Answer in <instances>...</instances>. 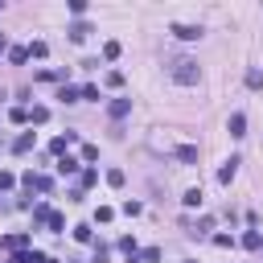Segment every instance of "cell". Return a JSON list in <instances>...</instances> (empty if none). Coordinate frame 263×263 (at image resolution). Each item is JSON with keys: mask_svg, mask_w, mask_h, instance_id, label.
<instances>
[{"mask_svg": "<svg viewBox=\"0 0 263 263\" xmlns=\"http://www.w3.org/2000/svg\"><path fill=\"white\" fill-rule=\"evenodd\" d=\"M29 119H33V123H46V119H50V107H33Z\"/></svg>", "mask_w": 263, "mask_h": 263, "instance_id": "d6986e66", "label": "cell"}, {"mask_svg": "<svg viewBox=\"0 0 263 263\" xmlns=\"http://www.w3.org/2000/svg\"><path fill=\"white\" fill-rule=\"evenodd\" d=\"M74 239H78V243H95V235H91V226H74Z\"/></svg>", "mask_w": 263, "mask_h": 263, "instance_id": "7402d4cb", "label": "cell"}, {"mask_svg": "<svg viewBox=\"0 0 263 263\" xmlns=\"http://www.w3.org/2000/svg\"><path fill=\"white\" fill-rule=\"evenodd\" d=\"M5 247H9V251H17V255H21V251H25V247H29V235H9V239H5Z\"/></svg>", "mask_w": 263, "mask_h": 263, "instance_id": "ba28073f", "label": "cell"}, {"mask_svg": "<svg viewBox=\"0 0 263 263\" xmlns=\"http://www.w3.org/2000/svg\"><path fill=\"white\" fill-rule=\"evenodd\" d=\"M5 46H9V41H5V33H0V50H5Z\"/></svg>", "mask_w": 263, "mask_h": 263, "instance_id": "4dcf8cb0", "label": "cell"}, {"mask_svg": "<svg viewBox=\"0 0 263 263\" xmlns=\"http://www.w3.org/2000/svg\"><path fill=\"white\" fill-rule=\"evenodd\" d=\"M25 189H37V193H50L54 181L50 177H37V173H25Z\"/></svg>", "mask_w": 263, "mask_h": 263, "instance_id": "3957f363", "label": "cell"}, {"mask_svg": "<svg viewBox=\"0 0 263 263\" xmlns=\"http://www.w3.org/2000/svg\"><path fill=\"white\" fill-rule=\"evenodd\" d=\"M9 58H13V62H17V66H21V62H25V58H29V50H25V46H13V50H9Z\"/></svg>", "mask_w": 263, "mask_h": 263, "instance_id": "cb8c5ba5", "label": "cell"}, {"mask_svg": "<svg viewBox=\"0 0 263 263\" xmlns=\"http://www.w3.org/2000/svg\"><path fill=\"white\" fill-rule=\"evenodd\" d=\"M119 54H123V46H119V41H107V46H103V58H107V62H115Z\"/></svg>", "mask_w": 263, "mask_h": 263, "instance_id": "5bb4252c", "label": "cell"}, {"mask_svg": "<svg viewBox=\"0 0 263 263\" xmlns=\"http://www.w3.org/2000/svg\"><path fill=\"white\" fill-rule=\"evenodd\" d=\"M243 247H247V251H259V247H263V235H259V230H247V235H243Z\"/></svg>", "mask_w": 263, "mask_h": 263, "instance_id": "8fae6325", "label": "cell"}, {"mask_svg": "<svg viewBox=\"0 0 263 263\" xmlns=\"http://www.w3.org/2000/svg\"><path fill=\"white\" fill-rule=\"evenodd\" d=\"M235 173H239V156H230L222 169H218V185H230V181H235Z\"/></svg>", "mask_w": 263, "mask_h": 263, "instance_id": "277c9868", "label": "cell"}, {"mask_svg": "<svg viewBox=\"0 0 263 263\" xmlns=\"http://www.w3.org/2000/svg\"><path fill=\"white\" fill-rule=\"evenodd\" d=\"M226 127H230V136H247V115H243V111H235Z\"/></svg>", "mask_w": 263, "mask_h": 263, "instance_id": "8992f818", "label": "cell"}, {"mask_svg": "<svg viewBox=\"0 0 263 263\" xmlns=\"http://www.w3.org/2000/svg\"><path fill=\"white\" fill-rule=\"evenodd\" d=\"M66 33H70V41H86V37H91V33H95V29H91L86 21H74V25H70V29H66Z\"/></svg>", "mask_w": 263, "mask_h": 263, "instance_id": "5b68a950", "label": "cell"}, {"mask_svg": "<svg viewBox=\"0 0 263 263\" xmlns=\"http://www.w3.org/2000/svg\"><path fill=\"white\" fill-rule=\"evenodd\" d=\"M33 148V132H25V136H17V144H13V152H29Z\"/></svg>", "mask_w": 263, "mask_h": 263, "instance_id": "4fadbf2b", "label": "cell"}, {"mask_svg": "<svg viewBox=\"0 0 263 263\" xmlns=\"http://www.w3.org/2000/svg\"><path fill=\"white\" fill-rule=\"evenodd\" d=\"M169 33H173L177 41H197V37H202V25H181V21H177Z\"/></svg>", "mask_w": 263, "mask_h": 263, "instance_id": "7a4b0ae2", "label": "cell"}, {"mask_svg": "<svg viewBox=\"0 0 263 263\" xmlns=\"http://www.w3.org/2000/svg\"><path fill=\"white\" fill-rule=\"evenodd\" d=\"M41 263H58V259H50V255H41Z\"/></svg>", "mask_w": 263, "mask_h": 263, "instance_id": "f546056e", "label": "cell"}, {"mask_svg": "<svg viewBox=\"0 0 263 263\" xmlns=\"http://www.w3.org/2000/svg\"><path fill=\"white\" fill-rule=\"evenodd\" d=\"M181 206L197 210V206H202V189H185V197H181Z\"/></svg>", "mask_w": 263, "mask_h": 263, "instance_id": "7c38bea8", "label": "cell"}, {"mask_svg": "<svg viewBox=\"0 0 263 263\" xmlns=\"http://www.w3.org/2000/svg\"><path fill=\"white\" fill-rule=\"evenodd\" d=\"M107 185H115V189H119V185H123V169H111V173H107Z\"/></svg>", "mask_w": 263, "mask_h": 263, "instance_id": "484cf974", "label": "cell"}, {"mask_svg": "<svg viewBox=\"0 0 263 263\" xmlns=\"http://www.w3.org/2000/svg\"><path fill=\"white\" fill-rule=\"evenodd\" d=\"M70 144H78V136H74V132H66V136H58V140H54L50 148H54V152H66Z\"/></svg>", "mask_w": 263, "mask_h": 263, "instance_id": "9c48e42d", "label": "cell"}, {"mask_svg": "<svg viewBox=\"0 0 263 263\" xmlns=\"http://www.w3.org/2000/svg\"><path fill=\"white\" fill-rule=\"evenodd\" d=\"M46 54H50L46 41H33V46H29V58H46Z\"/></svg>", "mask_w": 263, "mask_h": 263, "instance_id": "ac0fdd59", "label": "cell"}, {"mask_svg": "<svg viewBox=\"0 0 263 263\" xmlns=\"http://www.w3.org/2000/svg\"><path fill=\"white\" fill-rule=\"evenodd\" d=\"M50 214H54L50 206H33V222H50Z\"/></svg>", "mask_w": 263, "mask_h": 263, "instance_id": "ffe728a7", "label": "cell"}, {"mask_svg": "<svg viewBox=\"0 0 263 263\" xmlns=\"http://www.w3.org/2000/svg\"><path fill=\"white\" fill-rule=\"evenodd\" d=\"M177 160H181V164H197V148H193V144H181V148H177Z\"/></svg>", "mask_w": 263, "mask_h": 263, "instance_id": "52a82bcc", "label": "cell"}, {"mask_svg": "<svg viewBox=\"0 0 263 263\" xmlns=\"http://www.w3.org/2000/svg\"><path fill=\"white\" fill-rule=\"evenodd\" d=\"M132 111V99H115V103H111V119H123Z\"/></svg>", "mask_w": 263, "mask_h": 263, "instance_id": "30bf717a", "label": "cell"}, {"mask_svg": "<svg viewBox=\"0 0 263 263\" xmlns=\"http://www.w3.org/2000/svg\"><path fill=\"white\" fill-rule=\"evenodd\" d=\"M78 169V160L74 156H66V160H58V173H74Z\"/></svg>", "mask_w": 263, "mask_h": 263, "instance_id": "603a6c76", "label": "cell"}, {"mask_svg": "<svg viewBox=\"0 0 263 263\" xmlns=\"http://www.w3.org/2000/svg\"><path fill=\"white\" fill-rule=\"evenodd\" d=\"M247 86L251 91H263V70H247Z\"/></svg>", "mask_w": 263, "mask_h": 263, "instance_id": "9a60e30c", "label": "cell"}, {"mask_svg": "<svg viewBox=\"0 0 263 263\" xmlns=\"http://www.w3.org/2000/svg\"><path fill=\"white\" fill-rule=\"evenodd\" d=\"M46 226H50V230H62V226H66V218H62V214H58V210H54V214H50V222H46Z\"/></svg>", "mask_w": 263, "mask_h": 263, "instance_id": "4316f807", "label": "cell"}, {"mask_svg": "<svg viewBox=\"0 0 263 263\" xmlns=\"http://www.w3.org/2000/svg\"><path fill=\"white\" fill-rule=\"evenodd\" d=\"M169 74H173V82H181V86H197V78H202V70H197L193 58H173V62H169Z\"/></svg>", "mask_w": 263, "mask_h": 263, "instance_id": "6da1fadb", "label": "cell"}, {"mask_svg": "<svg viewBox=\"0 0 263 263\" xmlns=\"http://www.w3.org/2000/svg\"><path fill=\"white\" fill-rule=\"evenodd\" d=\"M119 251H123L132 263H136V239H119Z\"/></svg>", "mask_w": 263, "mask_h": 263, "instance_id": "2e32d148", "label": "cell"}, {"mask_svg": "<svg viewBox=\"0 0 263 263\" xmlns=\"http://www.w3.org/2000/svg\"><path fill=\"white\" fill-rule=\"evenodd\" d=\"M13 185H17V177L9 169H0V189H13Z\"/></svg>", "mask_w": 263, "mask_h": 263, "instance_id": "d4e9b609", "label": "cell"}, {"mask_svg": "<svg viewBox=\"0 0 263 263\" xmlns=\"http://www.w3.org/2000/svg\"><path fill=\"white\" fill-rule=\"evenodd\" d=\"M140 259H144V263H160V251H156V247H148V251H144Z\"/></svg>", "mask_w": 263, "mask_h": 263, "instance_id": "f1b7e54d", "label": "cell"}, {"mask_svg": "<svg viewBox=\"0 0 263 263\" xmlns=\"http://www.w3.org/2000/svg\"><path fill=\"white\" fill-rule=\"evenodd\" d=\"M111 218H115L111 206H99V210H95V222H111Z\"/></svg>", "mask_w": 263, "mask_h": 263, "instance_id": "44dd1931", "label": "cell"}, {"mask_svg": "<svg viewBox=\"0 0 263 263\" xmlns=\"http://www.w3.org/2000/svg\"><path fill=\"white\" fill-rule=\"evenodd\" d=\"M58 99H62V103H78V91H74V86H62Z\"/></svg>", "mask_w": 263, "mask_h": 263, "instance_id": "e0dca14e", "label": "cell"}, {"mask_svg": "<svg viewBox=\"0 0 263 263\" xmlns=\"http://www.w3.org/2000/svg\"><path fill=\"white\" fill-rule=\"evenodd\" d=\"M9 115H13V123H25V119H29V111H25V107H13Z\"/></svg>", "mask_w": 263, "mask_h": 263, "instance_id": "83f0119b", "label": "cell"}]
</instances>
